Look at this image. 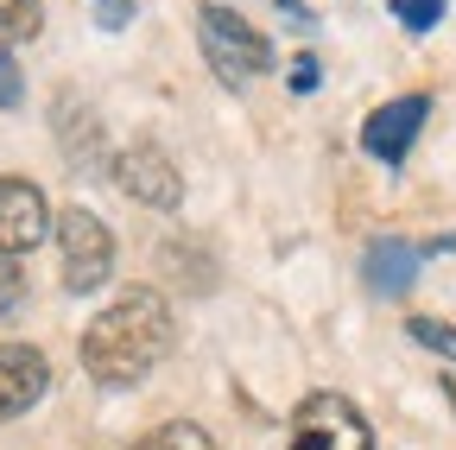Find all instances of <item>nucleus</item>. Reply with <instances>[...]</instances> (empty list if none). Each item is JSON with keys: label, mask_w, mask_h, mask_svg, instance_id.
<instances>
[{"label": "nucleus", "mask_w": 456, "mask_h": 450, "mask_svg": "<svg viewBox=\"0 0 456 450\" xmlns=\"http://www.w3.org/2000/svg\"><path fill=\"white\" fill-rule=\"evenodd\" d=\"M26 83H20V64H13V51H0V108H20Z\"/></svg>", "instance_id": "obj_16"}, {"label": "nucleus", "mask_w": 456, "mask_h": 450, "mask_svg": "<svg viewBox=\"0 0 456 450\" xmlns=\"http://www.w3.org/2000/svg\"><path fill=\"white\" fill-rule=\"evenodd\" d=\"M393 20L406 32H431L444 20V0H393Z\"/></svg>", "instance_id": "obj_15"}, {"label": "nucleus", "mask_w": 456, "mask_h": 450, "mask_svg": "<svg viewBox=\"0 0 456 450\" xmlns=\"http://www.w3.org/2000/svg\"><path fill=\"white\" fill-rule=\"evenodd\" d=\"M20 305H26V266L13 254H0V323H7Z\"/></svg>", "instance_id": "obj_14"}, {"label": "nucleus", "mask_w": 456, "mask_h": 450, "mask_svg": "<svg viewBox=\"0 0 456 450\" xmlns=\"http://www.w3.org/2000/svg\"><path fill=\"white\" fill-rule=\"evenodd\" d=\"M444 400H450V413H456V380H450V374H444Z\"/></svg>", "instance_id": "obj_19"}, {"label": "nucleus", "mask_w": 456, "mask_h": 450, "mask_svg": "<svg viewBox=\"0 0 456 450\" xmlns=\"http://www.w3.org/2000/svg\"><path fill=\"white\" fill-rule=\"evenodd\" d=\"M127 450H216V438H209L203 425H191V419H171V425H159V431L134 438Z\"/></svg>", "instance_id": "obj_11"}, {"label": "nucleus", "mask_w": 456, "mask_h": 450, "mask_svg": "<svg viewBox=\"0 0 456 450\" xmlns=\"http://www.w3.org/2000/svg\"><path fill=\"white\" fill-rule=\"evenodd\" d=\"M197 45L222 83H254L273 70V38L248 26L235 7H197Z\"/></svg>", "instance_id": "obj_2"}, {"label": "nucleus", "mask_w": 456, "mask_h": 450, "mask_svg": "<svg viewBox=\"0 0 456 450\" xmlns=\"http://www.w3.org/2000/svg\"><path fill=\"white\" fill-rule=\"evenodd\" d=\"M425 115H431V95H399V102L374 108V115L362 121V152L380 159V165H406V152H412Z\"/></svg>", "instance_id": "obj_8"}, {"label": "nucleus", "mask_w": 456, "mask_h": 450, "mask_svg": "<svg viewBox=\"0 0 456 450\" xmlns=\"http://www.w3.org/2000/svg\"><path fill=\"white\" fill-rule=\"evenodd\" d=\"M292 450H374V431L349 393H305L292 413Z\"/></svg>", "instance_id": "obj_3"}, {"label": "nucleus", "mask_w": 456, "mask_h": 450, "mask_svg": "<svg viewBox=\"0 0 456 450\" xmlns=\"http://www.w3.org/2000/svg\"><path fill=\"white\" fill-rule=\"evenodd\" d=\"M95 13H102V26H108V32H121V26L134 20V0H95Z\"/></svg>", "instance_id": "obj_18"}, {"label": "nucleus", "mask_w": 456, "mask_h": 450, "mask_svg": "<svg viewBox=\"0 0 456 450\" xmlns=\"http://www.w3.org/2000/svg\"><path fill=\"white\" fill-rule=\"evenodd\" d=\"M114 178H121V191H127L134 203H146V209H178V203H184V172H178L171 152L152 146V140H134L121 159H114Z\"/></svg>", "instance_id": "obj_6"}, {"label": "nucleus", "mask_w": 456, "mask_h": 450, "mask_svg": "<svg viewBox=\"0 0 456 450\" xmlns=\"http://www.w3.org/2000/svg\"><path fill=\"white\" fill-rule=\"evenodd\" d=\"M412 279H419V248H412V241H399V235L368 241V286H374V292L399 299Z\"/></svg>", "instance_id": "obj_10"}, {"label": "nucleus", "mask_w": 456, "mask_h": 450, "mask_svg": "<svg viewBox=\"0 0 456 450\" xmlns=\"http://www.w3.org/2000/svg\"><path fill=\"white\" fill-rule=\"evenodd\" d=\"M38 26H45L38 0H0V32H7V38H32Z\"/></svg>", "instance_id": "obj_12"}, {"label": "nucleus", "mask_w": 456, "mask_h": 450, "mask_svg": "<svg viewBox=\"0 0 456 450\" xmlns=\"http://www.w3.org/2000/svg\"><path fill=\"white\" fill-rule=\"evenodd\" d=\"M406 330H412V343H425L431 356H444V362H456V323H437V317H412Z\"/></svg>", "instance_id": "obj_13"}, {"label": "nucleus", "mask_w": 456, "mask_h": 450, "mask_svg": "<svg viewBox=\"0 0 456 450\" xmlns=\"http://www.w3.org/2000/svg\"><path fill=\"white\" fill-rule=\"evenodd\" d=\"M285 77H292V89H298V95H311V89L323 83V70H317V58H311V51H305V58H292V64H285Z\"/></svg>", "instance_id": "obj_17"}, {"label": "nucleus", "mask_w": 456, "mask_h": 450, "mask_svg": "<svg viewBox=\"0 0 456 450\" xmlns=\"http://www.w3.org/2000/svg\"><path fill=\"white\" fill-rule=\"evenodd\" d=\"M45 235H57V216L32 178H0V254H32Z\"/></svg>", "instance_id": "obj_7"}, {"label": "nucleus", "mask_w": 456, "mask_h": 450, "mask_svg": "<svg viewBox=\"0 0 456 450\" xmlns=\"http://www.w3.org/2000/svg\"><path fill=\"white\" fill-rule=\"evenodd\" d=\"M51 393V362L32 343H0V425L32 413Z\"/></svg>", "instance_id": "obj_9"}, {"label": "nucleus", "mask_w": 456, "mask_h": 450, "mask_svg": "<svg viewBox=\"0 0 456 450\" xmlns=\"http://www.w3.org/2000/svg\"><path fill=\"white\" fill-rule=\"evenodd\" d=\"M51 134H57V152L70 159V172H83V178H102V172H108L102 121H95V108H89L77 89H57V95H51Z\"/></svg>", "instance_id": "obj_5"}, {"label": "nucleus", "mask_w": 456, "mask_h": 450, "mask_svg": "<svg viewBox=\"0 0 456 450\" xmlns=\"http://www.w3.org/2000/svg\"><path fill=\"white\" fill-rule=\"evenodd\" d=\"M171 343H178V317H171L165 292L127 286L108 311L89 317L77 356H83V368H89L95 387H140L171 356Z\"/></svg>", "instance_id": "obj_1"}, {"label": "nucleus", "mask_w": 456, "mask_h": 450, "mask_svg": "<svg viewBox=\"0 0 456 450\" xmlns=\"http://www.w3.org/2000/svg\"><path fill=\"white\" fill-rule=\"evenodd\" d=\"M57 248H64V286L70 292L108 286V273H114V235H108V222L95 209H83V203L57 209Z\"/></svg>", "instance_id": "obj_4"}]
</instances>
